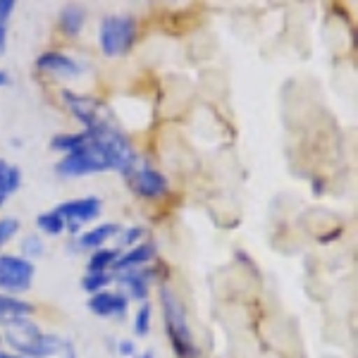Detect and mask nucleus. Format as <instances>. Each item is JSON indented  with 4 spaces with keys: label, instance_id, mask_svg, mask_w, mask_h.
<instances>
[{
    "label": "nucleus",
    "instance_id": "f257e3e1",
    "mask_svg": "<svg viewBox=\"0 0 358 358\" xmlns=\"http://www.w3.org/2000/svg\"><path fill=\"white\" fill-rule=\"evenodd\" d=\"M5 342L17 356L24 358H48V356H65L72 344L57 334L43 332L36 322L22 320L15 325L5 327Z\"/></svg>",
    "mask_w": 358,
    "mask_h": 358
},
{
    "label": "nucleus",
    "instance_id": "f03ea898",
    "mask_svg": "<svg viewBox=\"0 0 358 358\" xmlns=\"http://www.w3.org/2000/svg\"><path fill=\"white\" fill-rule=\"evenodd\" d=\"M160 310H163L165 332L170 337L177 358H199V346L194 342L192 327H189L187 320V310H184L182 301H179L177 294L170 287L160 289Z\"/></svg>",
    "mask_w": 358,
    "mask_h": 358
},
{
    "label": "nucleus",
    "instance_id": "7ed1b4c3",
    "mask_svg": "<svg viewBox=\"0 0 358 358\" xmlns=\"http://www.w3.org/2000/svg\"><path fill=\"white\" fill-rule=\"evenodd\" d=\"M89 136L94 138L98 146H101V151L106 153L108 163H110V170H117V172H122V175H127V172L138 163L131 141L113 122H106V124L96 127V129H91Z\"/></svg>",
    "mask_w": 358,
    "mask_h": 358
},
{
    "label": "nucleus",
    "instance_id": "20e7f679",
    "mask_svg": "<svg viewBox=\"0 0 358 358\" xmlns=\"http://www.w3.org/2000/svg\"><path fill=\"white\" fill-rule=\"evenodd\" d=\"M110 163H108L106 153L101 151V146L89 136L86 131V141L77 151L67 153L60 163L55 165V172L60 177H86V175H98V172H108Z\"/></svg>",
    "mask_w": 358,
    "mask_h": 358
},
{
    "label": "nucleus",
    "instance_id": "39448f33",
    "mask_svg": "<svg viewBox=\"0 0 358 358\" xmlns=\"http://www.w3.org/2000/svg\"><path fill=\"white\" fill-rule=\"evenodd\" d=\"M136 38V22L129 15H108L98 29V43L108 57L129 53Z\"/></svg>",
    "mask_w": 358,
    "mask_h": 358
},
{
    "label": "nucleus",
    "instance_id": "423d86ee",
    "mask_svg": "<svg viewBox=\"0 0 358 358\" xmlns=\"http://www.w3.org/2000/svg\"><path fill=\"white\" fill-rule=\"evenodd\" d=\"M34 268L31 261L22 256H13V253H3L0 256V289L8 294H24L31 289L34 285Z\"/></svg>",
    "mask_w": 358,
    "mask_h": 358
},
{
    "label": "nucleus",
    "instance_id": "0eeeda50",
    "mask_svg": "<svg viewBox=\"0 0 358 358\" xmlns=\"http://www.w3.org/2000/svg\"><path fill=\"white\" fill-rule=\"evenodd\" d=\"M55 213L60 215L62 224H65V232L77 234L84 224L94 222L98 215L103 213V203L98 196H84V199H72L65 201L55 208Z\"/></svg>",
    "mask_w": 358,
    "mask_h": 358
},
{
    "label": "nucleus",
    "instance_id": "6e6552de",
    "mask_svg": "<svg viewBox=\"0 0 358 358\" xmlns=\"http://www.w3.org/2000/svg\"><path fill=\"white\" fill-rule=\"evenodd\" d=\"M62 98H65V106H67V110L74 115V120L84 124V131H91V129H96V127L108 122L106 106H103L101 101H96V98L74 94V91H69V89H62Z\"/></svg>",
    "mask_w": 358,
    "mask_h": 358
},
{
    "label": "nucleus",
    "instance_id": "1a4fd4ad",
    "mask_svg": "<svg viewBox=\"0 0 358 358\" xmlns=\"http://www.w3.org/2000/svg\"><path fill=\"white\" fill-rule=\"evenodd\" d=\"M127 179H129V189L134 192L136 196H141V199H160V196L167 194V179L163 172L153 170V167L148 165H134L129 172H127Z\"/></svg>",
    "mask_w": 358,
    "mask_h": 358
},
{
    "label": "nucleus",
    "instance_id": "9d476101",
    "mask_svg": "<svg viewBox=\"0 0 358 358\" xmlns=\"http://www.w3.org/2000/svg\"><path fill=\"white\" fill-rule=\"evenodd\" d=\"M129 308V299L122 292H98L91 294L89 310L98 317H124Z\"/></svg>",
    "mask_w": 358,
    "mask_h": 358
},
{
    "label": "nucleus",
    "instance_id": "9b49d317",
    "mask_svg": "<svg viewBox=\"0 0 358 358\" xmlns=\"http://www.w3.org/2000/svg\"><path fill=\"white\" fill-rule=\"evenodd\" d=\"M36 67L41 69V72H50V74H57V77H65V79H74L84 72L82 65H79L72 55L60 53V50H48V53L38 55Z\"/></svg>",
    "mask_w": 358,
    "mask_h": 358
},
{
    "label": "nucleus",
    "instance_id": "f8f14e48",
    "mask_svg": "<svg viewBox=\"0 0 358 358\" xmlns=\"http://www.w3.org/2000/svg\"><path fill=\"white\" fill-rule=\"evenodd\" d=\"M153 270L151 268H138V270H127L120 273L115 280L124 287L127 299H136V301H146L148 292H151V282H153Z\"/></svg>",
    "mask_w": 358,
    "mask_h": 358
},
{
    "label": "nucleus",
    "instance_id": "ddd939ff",
    "mask_svg": "<svg viewBox=\"0 0 358 358\" xmlns=\"http://www.w3.org/2000/svg\"><path fill=\"white\" fill-rule=\"evenodd\" d=\"M155 258V246L151 241H141V244L131 246L127 253H120L117 261H115L113 268L117 273H127V270H138V268H146Z\"/></svg>",
    "mask_w": 358,
    "mask_h": 358
},
{
    "label": "nucleus",
    "instance_id": "4468645a",
    "mask_svg": "<svg viewBox=\"0 0 358 358\" xmlns=\"http://www.w3.org/2000/svg\"><path fill=\"white\" fill-rule=\"evenodd\" d=\"M34 313V306L24 301V299H17V296H5L0 294V325L10 327L15 322L29 320V315Z\"/></svg>",
    "mask_w": 358,
    "mask_h": 358
},
{
    "label": "nucleus",
    "instance_id": "2eb2a0df",
    "mask_svg": "<svg viewBox=\"0 0 358 358\" xmlns=\"http://www.w3.org/2000/svg\"><path fill=\"white\" fill-rule=\"evenodd\" d=\"M122 229H120V224L115 222H103L98 224V227L89 229V232H84L82 236L77 239V248H82V251H98V248H103L108 239H113V236H117Z\"/></svg>",
    "mask_w": 358,
    "mask_h": 358
},
{
    "label": "nucleus",
    "instance_id": "dca6fc26",
    "mask_svg": "<svg viewBox=\"0 0 358 358\" xmlns=\"http://www.w3.org/2000/svg\"><path fill=\"white\" fill-rule=\"evenodd\" d=\"M22 184V172L8 160H0V208L13 196Z\"/></svg>",
    "mask_w": 358,
    "mask_h": 358
},
{
    "label": "nucleus",
    "instance_id": "f3484780",
    "mask_svg": "<svg viewBox=\"0 0 358 358\" xmlns=\"http://www.w3.org/2000/svg\"><path fill=\"white\" fill-rule=\"evenodd\" d=\"M84 22H86V13L79 5H65L60 10V29L67 36H77L84 29Z\"/></svg>",
    "mask_w": 358,
    "mask_h": 358
},
{
    "label": "nucleus",
    "instance_id": "a211bd4d",
    "mask_svg": "<svg viewBox=\"0 0 358 358\" xmlns=\"http://www.w3.org/2000/svg\"><path fill=\"white\" fill-rule=\"evenodd\" d=\"M117 256L120 253L115 248H98V251L91 253L86 268H89V273H108V268H113Z\"/></svg>",
    "mask_w": 358,
    "mask_h": 358
},
{
    "label": "nucleus",
    "instance_id": "6ab92c4d",
    "mask_svg": "<svg viewBox=\"0 0 358 358\" xmlns=\"http://www.w3.org/2000/svg\"><path fill=\"white\" fill-rule=\"evenodd\" d=\"M36 227L41 229L43 234H48V236H57V234L65 232V224H62L60 215H57L55 210L41 213V215L36 217Z\"/></svg>",
    "mask_w": 358,
    "mask_h": 358
},
{
    "label": "nucleus",
    "instance_id": "aec40b11",
    "mask_svg": "<svg viewBox=\"0 0 358 358\" xmlns=\"http://www.w3.org/2000/svg\"><path fill=\"white\" fill-rule=\"evenodd\" d=\"M84 141H86V131H77V134H60L50 141V148H53V151H65V155H67V153L77 151Z\"/></svg>",
    "mask_w": 358,
    "mask_h": 358
},
{
    "label": "nucleus",
    "instance_id": "412c9836",
    "mask_svg": "<svg viewBox=\"0 0 358 358\" xmlns=\"http://www.w3.org/2000/svg\"><path fill=\"white\" fill-rule=\"evenodd\" d=\"M115 282V275L110 273H86V277L82 280V287L89 294H98V292H106Z\"/></svg>",
    "mask_w": 358,
    "mask_h": 358
},
{
    "label": "nucleus",
    "instance_id": "4be33fe9",
    "mask_svg": "<svg viewBox=\"0 0 358 358\" xmlns=\"http://www.w3.org/2000/svg\"><path fill=\"white\" fill-rule=\"evenodd\" d=\"M15 13V0H0V53L8 45V22Z\"/></svg>",
    "mask_w": 358,
    "mask_h": 358
},
{
    "label": "nucleus",
    "instance_id": "5701e85b",
    "mask_svg": "<svg viewBox=\"0 0 358 358\" xmlns=\"http://www.w3.org/2000/svg\"><path fill=\"white\" fill-rule=\"evenodd\" d=\"M151 317H153V308L148 303H143L141 308L136 310L134 315V332L138 337H146L148 332H151Z\"/></svg>",
    "mask_w": 358,
    "mask_h": 358
},
{
    "label": "nucleus",
    "instance_id": "b1692460",
    "mask_svg": "<svg viewBox=\"0 0 358 358\" xmlns=\"http://www.w3.org/2000/svg\"><path fill=\"white\" fill-rule=\"evenodd\" d=\"M22 251H24V258L29 261V258H38L45 253V244L43 239H38V236H27L24 241H22Z\"/></svg>",
    "mask_w": 358,
    "mask_h": 358
},
{
    "label": "nucleus",
    "instance_id": "393cba45",
    "mask_svg": "<svg viewBox=\"0 0 358 358\" xmlns=\"http://www.w3.org/2000/svg\"><path fill=\"white\" fill-rule=\"evenodd\" d=\"M17 232H20V220L17 217H3L0 220V246L8 244Z\"/></svg>",
    "mask_w": 358,
    "mask_h": 358
},
{
    "label": "nucleus",
    "instance_id": "a878e982",
    "mask_svg": "<svg viewBox=\"0 0 358 358\" xmlns=\"http://www.w3.org/2000/svg\"><path fill=\"white\" fill-rule=\"evenodd\" d=\"M143 234H146V229L138 227V224H134V227H129V229H124V232H120V244L136 246V244H141V236Z\"/></svg>",
    "mask_w": 358,
    "mask_h": 358
},
{
    "label": "nucleus",
    "instance_id": "bb28decb",
    "mask_svg": "<svg viewBox=\"0 0 358 358\" xmlns=\"http://www.w3.org/2000/svg\"><path fill=\"white\" fill-rule=\"evenodd\" d=\"M117 354H122V356H134V354H136V344L131 342V339H122V342H117Z\"/></svg>",
    "mask_w": 358,
    "mask_h": 358
},
{
    "label": "nucleus",
    "instance_id": "cd10ccee",
    "mask_svg": "<svg viewBox=\"0 0 358 358\" xmlns=\"http://www.w3.org/2000/svg\"><path fill=\"white\" fill-rule=\"evenodd\" d=\"M8 82H10V77L5 72H0V89H3V86H8Z\"/></svg>",
    "mask_w": 358,
    "mask_h": 358
},
{
    "label": "nucleus",
    "instance_id": "c85d7f7f",
    "mask_svg": "<svg viewBox=\"0 0 358 358\" xmlns=\"http://www.w3.org/2000/svg\"><path fill=\"white\" fill-rule=\"evenodd\" d=\"M0 358H17V354H5V351H0Z\"/></svg>",
    "mask_w": 358,
    "mask_h": 358
},
{
    "label": "nucleus",
    "instance_id": "c756f323",
    "mask_svg": "<svg viewBox=\"0 0 358 358\" xmlns=\"http://www.w3.org/2000/svg\"><path fill=\"white\" fill-rule=\"evenodd\" d=\"M136 358H153L151 351H146V354H141V356H136Z\"/></svg>",
    "mask_w": 358,
    "mask_h": 358
}]
</instances>
